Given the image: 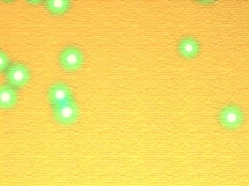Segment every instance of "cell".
Returning <instances> with one entry per match:
<instances>
[{"mask_svg": "<svg viewBox=\"0 0 249 186\" xmlns=\"http://www.w3.org/2000/svg\"><path fill=\"white\" fill-rule=\"evenodd\" d=\"M79 107L73 100L53 107L55 120L63 126H69L76 122L79 118Z\"/></svg>", "mask_w": 249, "mask_h": 186, "instance_id": "cell-1", "label": "cell"}, {"mask_svg": "<svg viewBox=\"0 0 249 186\" xmlns=\"http://www.w3.org/2000/svg\"><path fill=\"white\" fill-rule=\"evenodd\" d=\"M4 73L8 85L14 88H20L27 85L30 80V72L28 68L22 64L9 65Z\"/></svg>", "mask_w": 249, "mask_h": 186, "instance_id": "cell-2", "label": "cell"}, {"mask_svg": "<svg viewBox=\"0 0 249 186\" xmlns=\"http://www.w3.org/2000/svg\"><path fill=\"white\" fill-rule=\"evenodd\" d=\"M59 62L62 68L67 71L78 70L84 62L83 53L76 47H67L61 52Z\"/></svg>", "mask_w": 249, "mask_h": 186, "instance_id": "cell-3", "label": "cell"}, {"mask_svg": "<svg viewBox=\"0 0 249 186\" xmlns=\"http://www.w3.org/2000/svg\"><path fill=\"white\" fill-rule=\"evenodd\" d=\"M242 120V112L235 106H227L223 108L219 114V121L225 129H236L241 125Z\"/></svg>", "mask_w": 249, "mask_h": 186, "instance_id": "cell-4", "label": "cell"}, {"mask_svg": "<svg viewBox=\"0 0 249 186\" xmlns=\"http://www.w3.org/2000/svg\"><path fill=\"white\" fill-rule=\"evenodd\" d=\"M48 100L53 107L64 104V102L73 100L72 92L67 85L63 83H58L50 87L48 91Z\"/></svg>", "mask_w": 249, "mask_h": 186, "instance_id": "cell-5", "label": "cell"}, {"mask_svg": "<svg viewBox=\"0 0 249 186\" xmlns=\"http://www.w3.org/2000/svg\"><path fill=\"white\" fill-rule=\"evenodd\" d=\"M18 101V93L10 85L0 86V109L9 110L15 107Z\"/></svg>", "mask_w": 249, "mask_h": 186, "instance_id": "cell-6", "label": "cell"}, {"mask_svg": "<svg viewBox=\"0 0 249 186\" xmlns=\"http://www.w3.org/2000/svg\"><path fill=\"white\" fill-rule=\"evenodd\" d=\"M199 51V44L197 41L194 38H184L178 44V52L179 54L188 59L195 58Z\"/></svg>", "mask_w": 249, "mask_h": 186, "instance_id": "cell-7", "label": "cell"}, {"mask_svg": "<svg viewBox=\"0 0 249 186\" xmlns=\"http://www.w3.org/2000/svg\"><path fill=\"white\" fill-rule=\"evenodd\" d=\"M46 9L53 15H63L71 7V0H44Z\"/></svg>", "mask_w": 249, "mask_h": 186, "instance_id": "cell-8", "label": "cell"}, {"mask_svg": "<svg viewBox=\"0 0 249 186\" xmlns=\"http://www.w3.org/2000/svg\"><path fill=\"white\" fill-rule=\"evenodd\" d=\"M9 65H10V60L8 56L4 52L0 51V73L5 72Z\"/></svg>", "mask_w": 249, "mask_h": 186, "instance_id": "cell-9", "label": "cell"}, {"mask_svg": "<svg viewBox=\"0 0 249 186\" xmlns=\"http://www.w3.org/2000/svg\"><path fill=\"white\" fill-rule=\"evenodd\" d=\"M26 1H27L29 4H32V5H37V4H40L41 2H43L44 0H26Z\"/></svg>", "mask_w": 249, "mask_h": 186, "instance_id": "cell-10", "label": "cell"}, {"mask_svg": "<svg viewBox=\"0 0 249 186\" xmlns=\"http://www.w3.org/2000/svg\"><path fill=\"white\" fill-rule=\"evenodd\" d=\"M196 1H198V2H200V3H205V4H207V3H212V2L215 1V0H196Z\"/></svg>", "mask_w": 249, "mask_h": 186, "instance_id": "cell-11", "label": "cell"}, {"mask_svg": "<svg viewBox=\"0 0 249 186\" xmlns=\"http://www.w3.org/2000/svg\"><path fill=\"white\" fill-rule=\"evenodd\" d=\"M2 2H5V3H10V2H13L15 1V0H1Z\"/></svg>", "mask_w": 249, "mask_h": 186, "instance_id": "cell-12", "label": "cell"}]
</instances>
